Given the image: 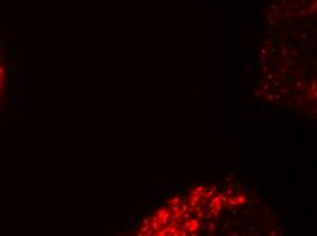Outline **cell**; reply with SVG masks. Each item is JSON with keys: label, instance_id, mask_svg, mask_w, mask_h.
<instances>
[{"label": "cell", "instance_id": "cell-1", "mask_svg": "<svg viewBox=\"0 0 317 236\" xmlns=\"http://www.w3.org/2000/svg\"><path fill=\"white\" fill-rule=\"evenodd\" d=\"M3 75H4V68H3V67H0V79L3 78Z\"/></svg>", "mask_w": 317, "mask_h": 236}, {"label": "cell", "instance_id": "cell-2", "mask_svg": "<svg viewBox=\"0 0 317 236\" xmlns=\"http://www.w3.org/2000/svg\"><path fill=\"white\" fill-rule=\"evenodd\" d=\"M3 86H4V85H3V82L0 81V89H3Z\"/></svg>", "mask_w": 317, "mask_h": 236}, {"label": "cell", "instance_id": "cell-3", "mask_svg": "<svg viewBox=\"0 0 317 236\" xmlns=\"http://www.w3.org/2000/svg\"><path fill=\"white\" fill-rule=\"evenodd\" d=\"M0 81H2V79H0Z\"/></svg>", "mask_w": 317, "mask_h": 236}]
</instances>
